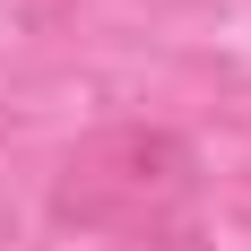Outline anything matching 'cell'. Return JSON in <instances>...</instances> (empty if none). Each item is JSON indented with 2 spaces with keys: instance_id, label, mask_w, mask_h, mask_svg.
<instances>
[{
  "instance_id": "1",
  "label": "cell",
  "mask_w": 251,
  "mask_h": 251,
  "mask_svg": "<svg viewBox=\"0 0 251 251\" xmlns=\"http://www.w3.org/2000/svg\"><path fill=\"white\" fill-rule=\"evenodd\" d=\"M200 191V148L165 122H104L52 165L44 217L61 234H139L182 217Z\"/></svg>"
},
{
  "instance_id": "2",
  "label": "cell",
  "mask_w": 251,
  "mask_h": 251,
  "mask_svg": "<svg viewBox=\"0 0 251 251\" xmlns=\"http://www.w3.org/2000/svg\"><path fill=\"white\" fill-rule=\"evenodd\" d=\"M122 251H217L200 226H191V208L182 217H165V226H139V234H122Z\"/></svg>"
}]
</instances>
